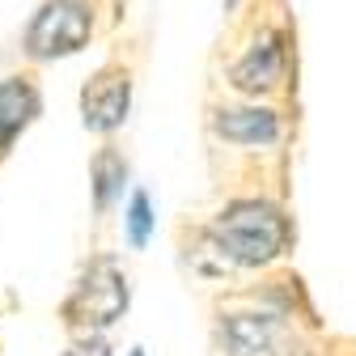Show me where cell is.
<instances>
[{
    "label": "cell",
    "instance_id": "cell-1",
    "mask_svg": "<svg viewBox=\"0 0 356 356\" xmlns=\"http://www.w3.org/2000/svg\"><path fill=\"white\" fill-rule=\"evenodd\" d=\"M191 263L212 254V267L204 276L225 272H267L293 250V216L272 195H234L220 204L204 225H195Z\"/></svg>",
    "mask_w": 356,
    "mask_h": 356
},
{
    "label": "cell",
    "instance_id": "cell-2",
    "mask_svg": "<svg viewBox=\"0 0 356 356\" xmlns=\"http://www.w3.org/2000/svg\"><path fill=\"white\" fill-rule=\"evenodd\" d=\"M216 356H314L305 343L293 305L284 301H246L212 318Z\"/></svg>",
    "mask_w": 356,
    "mask_h": 356
},
{
    "label": "cell",
    "instance_id": "cell-3",
    "mask_svg": "<svg viewBox=\"0 0 356 356\" xmlns=\"http://www.w3.org/2000/svg\"><path fill=\"white\" fill-rule=\"evenodd\" d=\"M127 305H131V284H127L123 263L115 254H98L85 263L72 293L64 297L60 318L72 335H102L127 314Z\"/></svg>",
    "mask_w": 356,
    "mask_h": 356
},
{
    "label": "cell",
    "instance_id": "cell-4",
    "mask_svg": "<svg viewBox=\"0 0 356 356\" xmlns=\"http://www.w3.org/2000/svg\"><path fill=\"white\" fill-rule=\"evenodd\" d=\"M289 72H293L289 30L272 22H254V34L225 68V85L242 98H272L289 85Z\"/></svg>",
    "mask_w": 356,
    "mask_h": 356
},
{
    "label": "cell",
    "instance_id": "cell-5",
    "mask_svg": "<svg viewBox=\"0 0 356 356\" xmlns=\"http://www.w3.org/2000/svg\"><path fill=\"white\" fill-rule=\"evenodd\" d=\"M94 38V5L89 0H42L26 26L30 60H64L89 47Z\"/></svg>",
    "mask_w": 356,
    "mask_h": 356
},
{
    "label": "cell",
    "instance_id": "cell-6",
    "mask_svg": "<svg viewBox=\"0 0 356 356\" xmlns=\"http://www.w3.org/2000/svg\"><path fill=\"white\" fill-rule=\"evenodd\" d=\"M208 131L220 145L259 153V149H280L289 136V123H284L280 106L246 98V102H212L208 106Z\"/></svg>",
    "mask_w": 356,
    "mask_h": 356
},
{
    "label": "cell",
    "instance_id": "cell-7",
    "mask_svg": "<svg viewBox=\"0 0 356 356\" xmlns=\"http://www.w3.org/2000/svg\"><path fill=\"white\" fill-rule=\"evenodd\" d=\"M131 89H136V68L123 60H106L81 89V123L98 136H111L127 123Z\"/></svg>",
    "mask_w": 356,
    "mask_h": 356
},
{
    "label": "cell",
    "instance_id": "cell-8",
    "mask_svg": "<svg viewBox=\"0 0 356 356\" xmlns=\"http://www.w3.org/2000/svg\"><path fill=\"white\" fill-rule=\"evenodd\" d=\"M38 111H42V98L30 76L0 81V153L13 149V140L38 119Z\"/></svg>",
    "mask_w": 356,
    "mask_h": 356
},
{
    "label": "cell",
    "instance_id": "cell-9",
    "mask_svg": "<svg viewBox=\"0 0 356 356\" xmlns=\"http://www.w3.org/2000/svg\"><path fill=\"white\" fill-rule=\"evenodd\" d=\"M127 187V157L115 149V145H102L89 161V191H94V208L98 212H111L115 200L123 195Z\"/></svg>",
    "mask_w": 356,
    "mask_h": 356
},
{
    "label": "cell",
    "instance_id": "cell-10",
    "mask_svg": "<svg viewBox=\"0 0 356 356\" xmlns=\"http://www.w3.org/2000/svg\"><path fill=\"white\" fill-rule=\"evenodd\" d=\"M153 229H157V216H153V200H149V191H131L127 212H123L127 246H131V250H145L149 238H153Z\"/></svg>",
    "mask_w": 356,
    "mask_h": 356
},
{
    "label": "cell",
    "instance_id": "cell-11",
    "mask_svg": "<svg viewBox=\"0 0 356 356\" xmlns=\"http://www.w3.org/2000/svg\"><path fill=\"white\" fill-rule=\"evenodd\" d=\"M60 356H111V343L102 335H76V343Z\"/></svg>",
    "mask_w": 356,
    "mask_h": 356
},
{
    "label": "cell",
    "instance_id": "cell-12",
    "mask_svg": "<svg viewBox=\"0 0 356 356\" xmlns=\"http://www.w3.org/2000/svg\"><path fill=\"white\" fill-rule=\"evenodd\" d=\"M127 356H145V348H131V352H127Z\"/></svg>",
    "mask_w": 356,
    "mask_h": 356
}]
</instances>
